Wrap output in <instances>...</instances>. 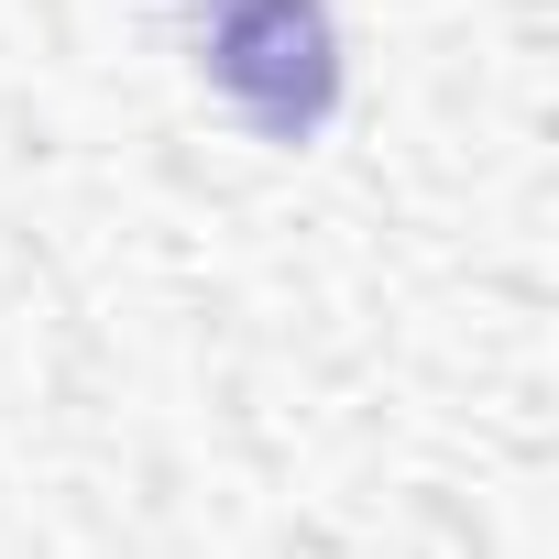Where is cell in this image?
Masks as SVG:
<instances>
[{
    "mask_svg": "<svg viewBox=\"0 0 559 559\" xmlns=\"http://www.w3.org/2000/svg\"><path fill=\"white\" fill-rule=\"evenodd\" d=\"M187 12H198V78L263 143H308L341 110V34L319 0H187Z\"/></svg>",
    "mask_w": 559,
    "mask_h": 559,
    "instance_id": "obj_1",
    "label": "cell"
}]
</instances>
